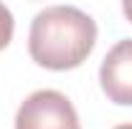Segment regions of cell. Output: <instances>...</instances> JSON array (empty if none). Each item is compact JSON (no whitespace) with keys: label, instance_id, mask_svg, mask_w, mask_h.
Returning <instances> with one entry per match:
<instances>
[{"label":"cell","instance_id":"cell-2","mask_svg":"<svg viewBox=\"0 0 132 129\" xmlns=\"http://www.w3.org/2000/svg\"><path fill=\"white\" fill-rule=\"evenodd\" d=\"M15 129H81L76 109L56 89H41L20 104Z\"/></svg>","mask_w":132,"mask_h":129},{"label":"cell","instance_id":"cell-6","mask_svg":"<svg viewBox=\"0 0 132 129\" xmlns=\"http://www.w3.org/2000/svg\"><path fill=\"white\" fill-rule=\"evenodd\" d=\"M114 129H132V124H119V127H114Z\"/></svg>","mask_w":132,"mask_h":129},{"label":"cell","instance_id":"cell-1","mask_svg":"<svg viewBox=\"0 0 132 129\" xmlns=\"http://www.w3.org/2000/svg\"><path fill=\"white\" fill-rule=\"evenodd\" d=\"M97 43V23L74 5H48L38 10L28 33V53L38 66L69 71L86 61Z\"/></svg>","mask_w":132,"mask_h":129},{"label":"cell","instance_id":"cell-4","mask_svg":"<svg viewBox=\"0 0 132 129\" xmlns=\"http://www.w3.org/2000/svg\"><path fill=\"white\" fill-rule=\"evenodd\" d=\"M13 28H15V20H13V13L0 3V51L5 48L13 38Z\"/></svg>","mask_w":132,"mask_h":129},{"label":"cell","instance_id":"cell-5","mask_svg":"<svg viewBox=\"0 0 132 129\" xmlns=\"http://www.w3.org/2000/svg\"><path fill=\"white\" fill-rule=\"evenodd\" d=\"M122 10H125V15H127V20L132 23V0H125V3H122Z\"/></svg>","mask_w":132,"mask_h":129},{"label":"cell","instance_id":"cell-3","mask_svg":"<svg viewBox=\"0 0 132 129\" xmlns=\"http://www.w3.org/2000/svg\"><path fill=\"white\" fill-rule=\"evenodd\" d=\"M99 84L109 101L132 106V38H125L107 51L99 66Z\"/></svg>","mask_w":132,"mask_h":129}]
</instances>
